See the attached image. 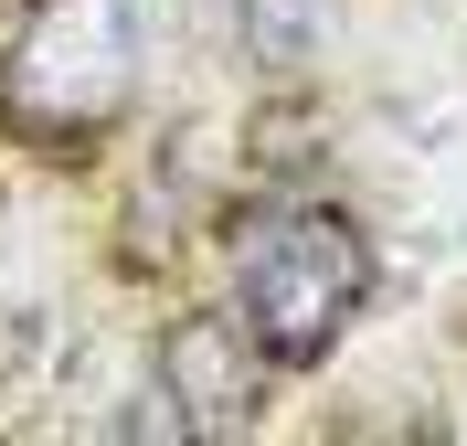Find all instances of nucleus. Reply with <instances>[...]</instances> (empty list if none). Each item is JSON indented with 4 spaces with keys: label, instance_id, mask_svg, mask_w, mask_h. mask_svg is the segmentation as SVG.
I'll return each instance as SVG.
<instances>
[{
    "label": "nucleus",
    "instance_id": "f257e3e1",
    "mask_svg": "<svg viewBox=\"0 0 467 446\" xmlns=\"http://www.w3.org/2000/svg\"><path fill=\"white\" fill-rule=\"evenodd\" d=\"M361 297H372V244L340 213L287 202V213H255L234 234V308L265 340V361H287V372H308L340 340Z\"/></svg>",
    "mask_w": 467,
    "mask_h": 446
},
{
    "label": "nucleus",
    "instance_id": "f03ea898",
    "mask_svg": "<svg viewBox=\"0 0 467 446\" xmlns=\"http://www.w3.org/2000/svg\"><path fill=\"white\" fill-rule=\"evenodd\" d=\"M139 96V22L128 0H43L0 54V118L43 149H75L128 118Z\"/></svg>",
    "mask_w": 467,
    "mask_h": 446
},
{
    "label": "nucleus",
    "instance_id": "7ed1b4c3",
    "mask_svg": "<svg viewBox=\"0 0 467 446\" xmlns=\"http://www.w3.org/2000/svg\"><path fill=\"white\" fill-rule=\"evenodd\" d=\"M160 404L181 415V436H244L265 415V340L234 319H181L160 351Z\"/></svg>",
    "mask_w": 467,
    "mask_h": 446
}]
</instances>
